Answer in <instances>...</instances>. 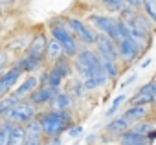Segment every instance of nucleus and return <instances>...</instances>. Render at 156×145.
<instances>
[{"mask_svg": "<svg viewBox=\"0 0 156 145\" xmlns=\"http://www.w3.org/2000/svg\"><path fill=\"white\" fill-rule=\"evenodd\" d=\"M17 103H19V99H17V97H13L11 94L0 99V121H4V118L8 116V112H9Z\"/></svg>", "mask_w": 156, "mask_h": 145, "instance_id": "7c9ffc66", "label": "nucleus"}, {"mask_svg": "<svg viewBox=\"0 0 156 145\" xmlns=\"http://www.w3.org/2000/svg\"><path fill=\"white\" fill-rule=\"evenodd\" d=\"M6 17V8H0V20Z\"/></svg>", "mask_w": 156, "mask_h": 145, "instance_id": "a18cd8bd", "label": "nucleus"}, {"mask_svg": "<svg viewBox=\"0 0 156 145\" xmlns=\"http://www.w3.org/2000/svg\"><path fill=\"white\" fill-rule=\"evenodd\" d=\"M125 101H127V96H125V94H118V96L114 97V101H112V105H110V107L107 108V112H105L103 116H105L107 119H112L114 116H118V110L121 108V105H123Z\"/></svg>", "mask_w": 156, "mask_h": 145, "instance_id": "c85d7f7f", "label": "nucleus"}, {"mask_svg": "<svg viewBox=\"0 0 156 145\" xmlns=\"http://www.w3.org/2000/svg\"><path fill=\"white\" fill-rule=\"evenodd\" d=\"M37 81H39V87H41V88L48 87V66H46V68H42V70L39 72Z\"/></svg>", "mask_w": 156, "mask_h": 145, "instance_id": "c9c22d12", "label": "nucleus"}, {"mask_svg": "<svg viewBox=\"0 0 156 145\" xmlns=\"http://www.w3.org/2000/svg\"><path fill=\"white\" fill-rule=\"evenodd\" d=\"M136 79H138V74H136V72H134V74H130V76H129V77H127V79H125V81H123L121 85H119V88L123 90V88H127V87L134 85V83H136Z\"/></svg>", "mask_w": 156, "mask_h": 145, "instance_id": "e433bc0d", "label": "nucleus"}, {"mask_svg": "<svg viewBox=\"0 0 156 145\" xmlns=\"http://www.w3.org/2000/svg\"><path fill=\"white\" fill-rule=\"evenodd\" d=\"M140 11L152 22V26L156 28V2L154 0H141V8Z\"/></svg>", "mask_w": 156, "mask_h": 145, "instance_id": "bb28decb", "label": "nucleus"}, {"mask_svg": "<svg viewBox=\"0 0 156 145\" xmlns=\"http://www.w3.org/2000/svg\"><path fill=\"white\" fill-rule=\"evenodd\" d=\"M26 143V129L22 125H13L9 145H24Z\"/></svg>", "mask_w": 156, "mask_h": 145, "instance_id": "c756f323", "label": "nucleus"}, {"mask_svg": "<svg viewBox=\"0 0 156 145\" xmlns=\"http://www.w3.org/2000/svg\"><path fill=\"white\" fill-rule=\"evenodd\" d=\"M55 94H59V92L51 90L50 87H44V88L37 87V88L28 96V99H26V101H30L37 110H41V108H48V105H50V101L55 97Z\"/></svg>", "mask_w": 156, "mask_h": 145, "instance_id": "f8f14e48", "label": "nucleus"}, {"mask_svg": "<svg viewBox=\"0 0 156 145\" xmlns=\"http://www.w3.org/2000/svg\"><path fill=\"white\" fill-rule=\"evenodd\" d=\"M62 22H64V26L68 28V31L75 37V41L79 42L81 46L94 48L96 39H98V33L94 31L92 26H88L85 22V19L73 17V15H62Z\"/></svg>", "mask_w": 156, "mask_h": 145, "instance_id": "20e7f679", "label": "nucleus"}, {"mask_svg": "<svg viewBox=\"0 0 156 145\" xmlns=\"http://www.w3.org/2000/svg\"><path fill=\"white\" fill-rule=\"evenodd\" d=\"M6 70H8V68H0V79L4 77V74H6Z\"/></svg>", "mask_w": 156, "mask_h": 145, "instance_id": "49530a36", "label": "nucleus"}, {"mask_svg": "<svg viewBox=\"0 0 156 145\" xmlns=\"http://www.w3.org/2000/svg\"><path fill=\"white\" fill-rule=\"evenodd\" d=\"M62 90H64L75 103H77V101H83V99L87 97V90H85V87H83V81H81L79 77H75V76H72L70 79L64 81Z\"/></svg>", "mask_w": 156, "mask_h": 145, "instance_id": "4468645a", "label": "nucleus"}, {"mask_svg": "<svg viewBox=\"0 0 156 145\" xmlns=\"http://www.w3.org/2000/svg\"><path fill=\"white\" fill-rule=\"evenodd\" d=\"M94 50H96V53L99 55V59H108V61H118V62H119L118 44H116L110 37L98 33V39H96Z\"/></svg>", "mask_w": 156, "mask_h": 145, "instance_id": "9b49d317", "label": "nucleus"}, {"mask_svg": "<svg viewBox=\"0 0 156 145\" xmlns=\"http://www.w3.org/2000/svg\"><path fill=\"white\" fill-rule=\"evenodd\" d=\"M123 2H125V6H129L132 9H140L141 8V0H123Z\"/></svg>", "mask_w": 156, "mask_h": 145, "instance_id": "58836bf2", "label": "nucleus"}, {"mask_svg": "<svg viewBox=\"0 0 156 145\" xmlns=\"http://www.w3.org/2000/svg\"><path fill=\"white\" fill-rule=\"evenodd\" d=\"M85 22H87L88 26H92L96 33L107 35V37H110L114 42H118V35H116V22H118V17L107 15V13H90V15H87Z\"/></svg>", "mask_w": 156, "mask_h": 145, "instance_id": "0eeeda50", "label": "nucleus"}, {"mask_svg": "<svg viewBox=\"0 0 156 145\" xmlns=\"http://www.w3.org/2000/svg\"><path fill=\"white\" fill-rule=\"evenodd\" d=\"M37 121L42 125L46 140L66 134L68 129L77 123L72 110H51V108H41L37 112Z\"/></svg>", "mask_w": 156, "mask_h": 145, "instance_id": "f257e3e1", "label": "nucleus"}, {"mask_svg": "<svg viewBox=\"0 0 156 145\" xmlns=\"http://www.w3.org/2000/svg\"><path fill=\"white\" fill-rule=\"evenodd\" d=\"M129 26H132V28H136V30H140V31H143V33H147V35H151L152 37V33H154V26H152V22L141 13V11H136L134 15H132V19L127 22Z\"/></svg>", "mask_w": 156, "mask_h": 145, "instance_id": "a211bd4d", "label": "nucleus"}, {"mask_svg": "<svg viewBox=\"0 0 156 145\" xmlns=\"http://www.w3.org/2000/svg\"><path fill=\"white\" fill-rule=\"evenodd\" d=\"M48 87L51 90H55V92H61L62 87H64V79L57 74L51 66H48Z\"/></svg>", "mask_w": 156, "mask_h": 145, "instance_id": "cd10ccee", "label": "nucleus"}, {"mask_svg": "<svg viewBox=\"0 0 156 145\" xmlns=\"http://www.w3.org/2000/svg\"><path fill=\"white\" fill-rule=\"evenodd\" d=\"M130 129V123L119 114V116H114L112 119H108L105 125H103V132L105 134H110V136H114V138H119L123 132H127Z\"/></svg>", "mask_w": 156, "mask_h": 145, "instance_id": "2eb2a0df", "label": "nucleus"}, {"mask_svg": "<svg viewBox=\"0 0 156 145\" xmlns=\"http://www.w3.org/2000/svg\"><path fill=\"white\" fill-rule=\"evenodd\" d=\"M46 140V138H44ZM46 145H62V136H55V138H48Z\"/></svg>", "mask_w": 156, "mask_h": 145, "instance_id": "ea45409f", "label": "nucleus"}, {"mask_svg": "<svg viewBox=\"0 0 156 145\" xmlns=\"http://www.w3.org/2000/svg\"><path fill=\"white\" fill-rule=\"evenodd\" d=\"M108 85V79L105 76H99V77H90V79H85L83 81V87L87 90V94H94L101 88H105Z\"/></svg>", "mask_w": 156, "mask_h": 145, "instance_id": "b1692460", "label": "nucleus"}, {"mask_svg": "<svg viewBox=\"0 0 156 145\" xmlns=\"http://www.w3.org/2000/svg\"><path fill=\"white\" fill-rule=\"evenodd\" d=\"M11 64H13V57L0 46V68H9Z\"/></svg>", "mask_w": 156, "mask_h": 145, "instance_id": "72a5a7b5", "label": "nucleus"}, {"mask_svg": "<svg viewBox=\"0 0 156 145\" xmlns=\"http://www.w3.org/2000/svg\"><path fill=\"white\" fill-rule=\"evenodd\" d=\"M15 2H17V0H0V8H8V6H11Z\"/></svg>", "mask_w": 156, "mask_h": 145, "instance_id": "79ce46f5", "label": "nucleus"}, {"mask_svg": "<svg viewBox=\"0 0 156 145\" xmlns=\"http://www.w3.org/2000/svg\"><path fill=\"white\" fill-rule=\"evenodd\" d=\"M154 2H156V0H154Z\"/></svg>", "mask_w": 156, "mask_h": 145, "instance_id": "8fccbe9b", "label": "nucleus"}, {"mask_svg": "<svg viewBox=\"0 0 156 145\" xmlns=\"http://www.w3.org/2000/svg\"><path fill=\"white\" fill-rule=\"evenodd\" d=\"M130 129H132L134 132L141 134V136H149V134L154 130V123H152V121H147V119H143V121H140V123L132 125Z\"/></svg>", "mask_w": 156, "mask_h": 145, "instance_id": "473e14b6", "label": "nucleus"}, {"mask_svg": "<svg viewBox=\"0 0 156 145\" xmlns=\"http://www.w3.org/2000/svg\"><path fill=\"white\" fill-rule=\"evenodd\" d=\"M64 55V51H62V46L59 44V41H55V39H51L50 37V41H48V46H46V51H44V57H46V64L50 66V64H53L59 57H62Z\"/></svg>", "mask_w": 156, "mask_h": 145, "instance_id": "412c9836", "label": "nucleus"}, {"mask_svg": "<svg viewBox=\"0 0 156 145\" xmlns=\"http://www.w3.org/2000/svg\"><path fill=\"white\" fill-rule=\"evenodd\" d=\"M101 68H103V74L108 79V83H116L123 70L118 61H108V59H101Z\"/></svg>", "mask_w": 156, "mask_h": 145, "instance_id": "aec40b11", "label": "nucleus"}, {"mask_svg": "<svg viewBox=\"0 0 156 145\" xmlns=\"http://www.w3.org/2000/svg\"><path fill=\"white\" fill-rule=\"evenodd\" d=\"M98 143H99V134L92 132L87 136V145H98Z\"/></svg>", "mask_w": 156, "mask_h": 145, "instance_id": "4c0bfd02", "label": "nucleus"}, {"mask_svg": "<svg viewBox=\"0 0 156 145\" xmlns=\"http://www.w3.org/2000/svg\"><path fill=\"white\" fill-rule=\"evenodd\" d=\"M149 114H151V107H127L121 112V116L130 123V127L140 123V121H143V119H147Z\"/></svg>", "mask_w": 156, "mask_h": 145, "instance_id": "dca6fc26", "label": "nucleus"}, {"mask_svg": "<svg viewBox=\"0 0 156 145\" xmlns=\"http://www.w3.org/2000/svg\"><path fill=\"white\" fill-rule=\"evenodd\" d=\"M46 31L51 39L59 41V44L62 46V51L66 57L73 59L77 55V51L81 50V44L75 41V37L68 31V28L64 26L62 22V15H57V17H51L46 24Z\"/></svg>", "mask_w": 156, "mask_h": 145, "instance_id": "7ed1b4c3", "label": "nucleus"}, {"mask_svg": "<svg viewBox=\"0 0 156 145\" xmlns=\"http://www.w3.org/2000/svg\"><path fill=\"white\" fill-rule=\"evenodd\" d=\"M73 61V76L79 77L81 81L90 79V77H99L105 76L101 68V59L96 53L94 48L81 46V50L77 51V55L72 59Z\"/></svg>", "mask_w": 156, "mask_h": 145, "instance_id": "f03ea898", "label": "nucleus"}, {"mask_svg": "<svg viewBox=\"0 0 156 145\" xmlns=\"http://www.w3.org/2000/svg\"><path fill=\"white\" fill-rule=\"evenodd\" d=\"M98 145H103V143H98Z\"/></svg>", "mask_w": 156, "mask_h": 145, "instance_id": "09e8293b", "label": "nucleus"}, {"mask_svg": "<svg viewBox=\"0 0 156 145\" xmlns=\"http://www.w3.org/2000/svg\"><path fill=\"white\" fill-rule=\"evenodd\" d=\"M6 39V26L4 22H0V41H4Z\"/></svg>", "mask_w": 156, "mask_h": 145, "instance_id": "37998d69", "label": "nucleus"}, {"mask_svg": "<svg viewBox=\"0 0 156 145\" xmlns=\"http://www.w3.org/2000/svg\"><path fill=\"white\" fill-rule=\"evenodd\" d=\"M9 92H11V90H9L8 87H4L2 83H0V99H2V97H6V96H9Z\"/></svg>", "mask_w": 156, "mask_h": 145, "instance_id": "a19ab883", "label": "nucleus"}, {"mask_svg": "<svg viewBox=\"0 0 156 145\" xmlns=\"http://www.w3.org/2000/svg\"><path fill=\"white\" fill-rule=\"evenodd\" d=\"M77 103L64 92V90H61L59 94H55V97L50 101V105H48V108H51V110H72L73 112V107H75Z\"/></svg>", "mask_w": 156, "mask_h": 145, "instance_id": "f3484780", "label": "nucleus"}, {"mask_svg": "<svg viewBox=\"0 0 156 145\" xmlns=\"http://www.w3.org/2000/svg\"><path fill=\"white\" fill-rule=\"evenodd\" d=\"M94 2H96L99 8H103V9L107 11V15H114V17H118V15L127 8L123 0H94Z\"/></svg>", "mask_w": 156, "mask_h": 145, "instance_id": "4be33fe9", "label": "nucleus"}, {"mask_svg": "<svg viewBox=\"0 0 156 145\" xmlns=\"http://www.w3.org/2000/svg\"><path fill=\"white\" fill-rule=\"evenodd\" d=\"M143 141H149L147 136H141V134L134 132L132 129H129L127 132H123L118 138V145H134V143H143Z\"/></svg>", "mask_w": 156, "mask_h": 145, "instance_id": "393cba45", "label": "nucleus"}, {"mask_svg": "<svg viewBox=\"0 0 156 145\" xmlns=\"http://www.w3.org/2000/svg\"><path fill=\"white\" fill-rule=\"evenodd\" d=\"M31 37H33V31L24 28V30H17V31H11L4 42H2V48L11 55V57H20L26 53V50L30 48V42H31Z\"/></svg>", "mask_w": 156, "mask_h": 145, "instance_id": "423d86ee", "label": "nucleus"}, {"mask_svg": "<svg viewBox=\"0 0 156 145\" xmlns=\"http://www.w3.org/2000/svg\"><path fill=\"white\" fill-rule=\"evenodd\" d=\"M26 129V140H44V132H42V125L35 119H31L28 125H24Z\"/></svg>", "mask_w": 156, "mask_h": 145, "instance_id": "a878e982", "label": "nucleus"}, {"mask_svg": "<svg viewBox=\"0 0 156 145\" xmlns=\"http://www.w3.org/2000/svg\"><path fill=\"white\" fill-rule=\"evenodd\" d=\"M24 76H22V72L20 70H17L15 66H9L8 70H6V74H4V77L0 79V83H2L4 87H8L9 90H13L19 83H20V79H22Z\"/></svg>", "mask_w": 156, "mask_h": 145, "instance_id": "5701e85b", "label": "nucleus"}, {"mask_svg": "<svg viewBox=\"0 0 156 145\" xmlns=\"http://www.w3.org/2000/svg\"><path fill=\"white\" fill-rule=\"evenodd\" d=\"M83 130H85V129H83V125L77 121L75 125H72V127L68 129V132H66V134H68V138H72V140H79V136L83 134Z\"/></svg>", "mask_w": 156, "mask_h": 145, "instance_id": "f704fd0d", "label": "nucleus"}, {"mask_svg": "<svg viewBox=\"0 0 156 145\" xmlns=\"http://www.w3.org/2000/svg\"><path fill=\"white\" fill-rule=\"evenodd\" d=\"M149 64H151V59H145V61H143V62L140 64V68H147Z\"/></svg>", "mask_w": 156, "mask_h": 145, "instance_id": "c03bdc74", "label": "nucleus"}, {"mask_svg": "<svg viewBox=\"0 0 156 145\" xmlns=\"http://www.w3.org/2000/svg\"><path fill=\"white\" fill-rule=\"evenodd\" d=\"M39 87V81H37V76H24L22 79H20V83L9 92L13 97H17L19 101H24V99H28V96L35 90Z\"/></svg>", "mask_w": 156, "mask_h": 145, "instance_id": "ddd939ff", "label": "nucleus"}, {"mask_svg": "<svg viewBox=\"0 0 156 145\" xmlns=\"http://www.w3.org/2000/svg\"><path fill=\"white\" fill-rule=\"evenodd\" d=\"M11 129H13V123H9V121H0V145H9Z\"/></svg>", "mask_w": 156, "mask_h": 145, "instance_id": "2f4dec72", "label": "nucleus"}, {"mask_svg": "<svg viewBox=\"0 0 156 145\" xmlns=\"http://www.w3.org/2000/svg\"><path fill=\"white\" fill-rule=\"evenodd\" d=\"M72 145H79V140H73V143Z\"/></svg>", "mask_w": 156, "mask_h": 145, "instance_id": "de8ad7c7", "label": "nucleus"}, {"mask_svg": "<svg viewBox=\"0 0 156 145\" xmlns=\"http://www.w3.org/2000/svg\"><path fill=\"white\" fill-rule=\"evenodd\" d=\"M57 74L66 81V79H70L72 76H73V61L70 59V57H66V55H62V57H59L53 64H50Z\"/></svg>", "mask_w": 156, "mask_h": 145, "instance_id": "6ab92c4d", "label": "nucleus"}, {"mask_svg": "<svg viewBox=\"0 0 156 145\" xmlns=\"http://www.w3.org/2000/svg\"><path fill=\"white\" fill-rule=\"evenodd\" d=\"M118 55H119V64L121 68H130L143 53H145V46L136 42L134 39H123L118 41Z\"/></svg>", "mask_w": 156, "mask_h": 145, "instance_id": "6e6552de", "label": "nucleus"}, {"mask_svg": "<svg viewBox=\"0 0 156 145\" xmlns=\"http://www.w3.org/2000/svg\"><path fill=\"white\" fill-rule=\"evenodd\" d=\"M48 41H50V35H48L46 30H37V31H33L30 48H28L26 53H24V57H26L28 61H31L35 66H39L41 70L48 66V64H46V57H44Z\"/></svg>", "mask_w": 156, "mask_h": 145, "instance_id": "39448f33", "label": "nucleus"}, {"mask_svg": "<svg viewBox=\"0 0 156 145\" xmlns=\"http://www.w3.org/2000/svg\"><path fill=\"white\" fill-rule=\"evenodd\" d=\"M37 108L30 103V101H19L9 112H8V116L4 118V121H9V123H13V125H28L31 119H35L37 118Z\"/></svg>", "mask_w": 156, "mask_h": 145, "instance_id": "1a4fd4ad", "label": "nucleus"}, {"mask_svg": "<svg viewBox=\"0 0 156 145\" xmlns=\"http://www.w3.org/2000/svg\"><path fill=\"white\" fill-rule=\"evenodd\" d=\"M156 103V83L149 81L136 90L130 97H127V107H152Z\"/></svg>", "mask_w": 156, "mask_h": 145, "instance_id": "9d476101", "label": "nucleus"}]
</instances>
